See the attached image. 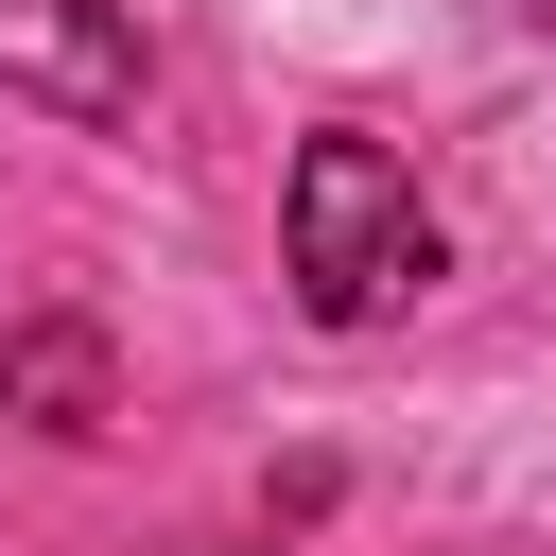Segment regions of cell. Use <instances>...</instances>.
Wrapping results in <instances>:
<instances>
[{
  "label": "cell",
  "mask_w": 556,
  "mask_h": 556,
  "mask_svg": "<svg viewBox=\"0 0 556 556\" xmlns=\"http://www.w3.org/2000/svg\"><path fill=\"white\" fill-rule=\"evenodd\" d=\"M278 243H295V295H313V330H382V313L434 278V208H417V156H382V139H295Z\"/></svg>",
  "instance_id": "cell-1"
},
{
  "label": "cell",
  "mask_w": 556,
  "mask_h": 556,
  "mask_svg": "<svg viewBox=\"0 0 556 556\" xmlns=\"http://www.w3.org/2000/svg\"><path fill=\"white\" fill-rule=\"evenodd\" d=\"M521 35H556V0H521Z\"/></svg>",
  "instance_id": "cell-4"
},
{
  "label": "cell",
  "mask_w": 556,
  "mask_h": 556,
  "mask_svg": "<svg viewBox=\"0 0 556 556\" xmlns=\"http://www.w3.org/2000/svg\"><path fill=\"white\" fill-rule=\"evenodd\" d=\"M0 400H17L35 434H104V330H70V313L0 330Z\"/></svg>",
  "instance_id": "cell-3"
},
{
  "label": "cell",
  "mask_w": 556,
  "mask_h": 556,
  "mask_svg": "<svg viewBox=\"0 0 556 556\" xmlns=\"http://www.w3.org/2000/svg\"><path fill=\"white\" fill-rule=\"evenodd\" d=\"M0 87H35L52 122H122V104H139L122 0H0Z\"/></svg>",
  "instance_id": "cell-2"
}]
</instances>
